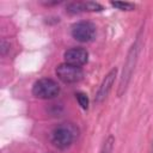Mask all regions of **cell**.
Masks as SVG:
<instances>
[{"mask_svg":"<svg viewBox=\"0 0 153 153\" xmlns=\"http://www.w3.org/2000/svg\"><path fill=\"white\" fill-rule=\"evenodd\" d=\"M96 35V26L91 22H79L72 26V36L79 42H90Z\"/></svg>","mask_w":153,"mask_h":153,"instance_id":"cell-5","label":"cell"},{"mask_svg":"<svg viewBox=\"0 0 153 153\" xmlns=\"http://www.w3.org/2000/svg\"><path fill=\"white\" fill-rule=\"evenodd\" d=\"M59 92H60V86L55 80L49 78H43L37 80L32 87L33 96L41 99H51L56 97Z\"/></svg>","mask_w":153,"mask_h":153,"instance_id":"cell-1","label":"cell"},{"mask_svg":"<svg viewBox=\"0 0 153 153\" xmlns=\"http://www.w3.org/2000/svg\"><path fill=\"white\" fill-rule=\"evenodd\" d=\"M88 53L84 48H71L65 51V60L67 63L81 67L87 62Z\"/></svg>","mask_w":153,"mask_h":153,"instance_id":"cell-6","label":"cell"},{"mask_svg":"<svg viewBox=\"0 0 153 153\" xmlns=\"http://www.w3.org/2000/svg\"><path fill=\"white\" fill-rule=\"evenodd\" d=\"M111 5L121 11H131L135 8V5L134 4H130V2H123V1H111Z\"/></svg>","mask_w":153,"mask_h":153,"instance_id":"cell-8","label":"cell"},{"mask_svg":"<svg viewBox=\"0 0 153 153\" xmlns=\"http://www.w3.org/2000/svg\"><path fill=\"white\" fill-rule=\"evenodd\" d=\"M74 137H75L74 131L67 126L56 127L51 133V142L54 143L55 147L60 149L68 148L73 143Z\"/></svg>","mask_w":153,"mask_h":153,"instance_id":"cell-4","label":"cell"},{"mask_svg":"<svg viewBox=\"0 0 153 153\" xmlns=\"http://www.w3.org/2000/svg\"><path fill=\"white\" fill-rule=\"evenodd\" d=\"M137 54H139V45H137V42L134 43L128 53V56H127V60H126V63H124V68H123V73H122V76H121V81H120V86H118V94L121 96L127 86H128V82L131 78V74H133V71L135 68V65H136V60H137Z\"/></svg>","mask_w":153,"mask_h":153,"instance_id":"cell-2","label":"cell"},{"mask_svg":"<svg viewBox=\"0 0 153 153\" xmlns=\"http://www.w3.org/2000/svg\"><path fill=\"white\" fill-rule=\"evenodd\" d=\"M56 75L57 78L63 81L65 84H74L82 79L84 72L81 67H76L73 65H69L67 62L61 63L56 67Z\"/></svg>","mask_w":153,"mask_h":153,"instance_id":"cell-3","label":"cell"},{"mask_svg":"<svg viewBox=\"0 0 153 153\" xmlns=\"http://www.w3.org/2000/svg\"><path fill=\"white\" fill-rule=\"evenodd\" d=\"M75 96H76V99H78L79 104L81 105V108H82V109H87V106H88V99H87L86 94L79 92V93H76Z\"/></svg>","mask_w":153,"mask_h":153,"instance_id":"cell-9","label":"cell"},{"mask_svg":"<svg viewBox=\"0 0 153 153\" xmlns=\"http://www.w3.org/2000/svg\"><path fill=\"white\" fill-rule=\"evenodd\" d=\"M116 73H117L116 68L111 69L106 74L104 80L102 81V84H100V86H99V88L97 91V94H96V102L97 103L103 102L106 98V96L109 94V92H110V90H111V87L114 85V81H115V78H116Z\"/></svg>","mask_w":153,"mask_h":153,"instance_id":"cell-7","label":"cell"}]
</instances>
